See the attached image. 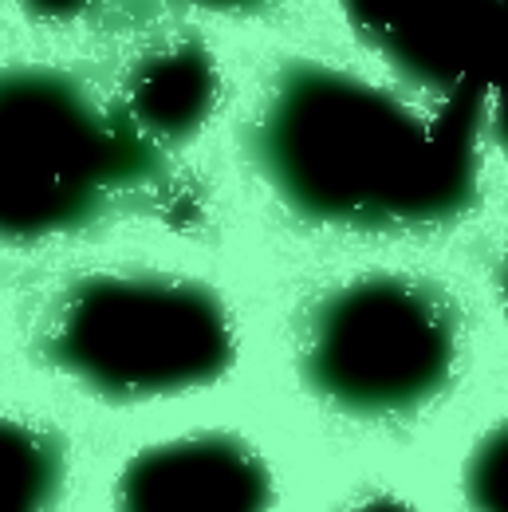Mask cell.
I'll return each mask as SVG.
<instances>
[{"mask_svg": "<svg viewBox=\"0 0 508 512\" xmlns=\"http://www.w3.org/2000/svg\"><path fill=\"white\" fill-rule=\"evenodd\" d=\"M343 12L367 48L426 91L489 87L501 64L497 0H343Z\"/></svg>", "mask_w": 508, "mask_h": 512, "instance_id": "5b68a950", "label": "cell"}, {"mask_svg": "<svg viewBox=\"0 0 508 512\" xmlns=\"http://www.w3.org/2000/svg\"><path fill=\"white\" fill-rule=\"evenodd\" d=\"M355 512H410L406 505H394V501H371V505H363V509Z\"/></svg>", "mask_w": 508, "mask_h": 512, "instance_id": "7c38bea8", "label": "cell"}, {"mask_svg": "<svg viewBox=\"0 0 508 512\" xmlns=\"http://www.w3.org/2000/svg\"><path fill=\"white\" fill-rule=\"evenodd\" d=\"M64 481L56 438L16 418H0V512H48Z\"/></svg>", "mask_w": 508, "mask_h": 512, "instance_id": "ba28073f", "label": "cell"}, {"mask_svg": "<svg viewBox=\"0 0 508 512\" xmlns=\"http://www.w3.org/2000/svg\"><path fill=\"white\" fill-rule=\"evenodd\" d=\"M193 8H209V12H253L264 0H186Z\"/></svg>", "mask_w": 508, "mask_h": 512, "instance_id": "8fae6325", "label": "cell"}, {"mask_svg": "<svg viewBox=\"0 0 508 512\" xmlns=\"http://www.w3.org/2000/svg\"><path fill=\"white\" fill-rule=\"evenodd\" d=\"M304 379L351 414H406L430 402L457 363V316L438 288L363 276L327 292L304 323Z\"/></svg>", "mask_w": 508, "mask_h": 512, "instance_id": "277c9868", "label": "cell"}, {"mask_svg": "<svg viewBox=\"0 0 508 512\" xmlns=\"http://www.w3.org/2000/svg\"><path fill=\"white\" fill-rule=\"evenodd\" d=\"M154 170V142L52 67L0 71V241L83 229Z\"/></svg>", "mask_w": 508, "mask_h": 512, "instance_id": "7a4b0ae2", "label": "cell"}, {"mask_svg": "<svg viewBox=\"0 0 508 512\" xmlns=\"http://www.w3.org/2000/svg\"><path fill=\"white\" fill-rule=\"evenodd\" d=\"M32 16H44V20H67V16H79L87 12L95 0H20Z\"/></svg>", "mask_w": 508, "mask_h": 512, "instance_id": "30bf717a", "label": "cell"}, {"mask_svg": "<svg viewBox=\"0 0 508 512\" xmlns=\"http://www.w3.org/2000/svg\"><path fill=\"white\" fill-rule=\"evenodd\" d=\"M217 67L193 48L178 44L166 52L146 56L130 71L127 83V119L154 138H186L201 127L217 103Z\"/></svg>", "mask_w": 508, "mask_h": 512, "instance_id": "52a82bcc", "label": "cell"}, {"mask_svg": "<svg viewBox=\"0 0 508 512\" xmlns=\"http://www.w3.org/2000/svg\"><path fill=\"white\" fill-rule=\"evenodd\" d=\"M465 489L477 512H508V422L477 446L465 469Z\"/></svg>", "mask_w": 508, "mask_h": 512, "instance_id": "9c48e42d", "label": "cell"}, {"mask_svg": "<svg viewBox=\"0 0 508 512\" xmlns=\"http://www.w3.org/2000/svg\"><path fill=\"white\" fill-rule=\"evenodd\" d=\"M501 292H505V312H508V256H505V272H501Z\"/></svg>", "mask_w": 508, "mask_h": 512, "instance_id": "4fadbf2b", "label": "cell"}, {"mask_svg": "<svg viewBox=\"0 0 508 512\" xmlns=\"http://www.w3.org/2000/svg\"><path fill=\"white\" fill-rule=\"evenodd\" d=\"M485 87L418 115L390 91L323 64H292L272 83L253 154L300 217L339 229H418L457 217L477 190Z\"/></svg>", "mask_w": 508, "mask_h": 512, "instance_id": "6da1fadb", "label": "cell"}, {"mask_svg": "<svg viewBox=\"0 0 508 512\" xmlns=\"http://www.w3.org/2000/svg\"><path fill=\"white\" fill-rule=\"evenodd\" d=\"M268 469L233 438H182L142 449L119 481V512H264Z\"/></svg>", "mask_w": 508, "mask_h": 512, "instance_id": "8992f818", "label": "cell"}, {"mask_svg": "<svg viewBox=\"0 0 508 512\" xmlns=\"http://www.w3.org/2000/svg\"><path fill=\"white\" fill-rule=\"evenodd\" d=\"M221 300L170 276H87L48 327V355L103 398L178 394L221 379L233 363Z\"/></svg>", "mask_w": 508, "mask_h": 512, "instance_id": "3957f363", "label": "cell"}]
</instances>
